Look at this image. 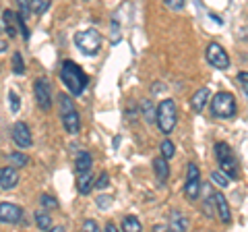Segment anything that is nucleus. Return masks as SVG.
<instances>
[{
  "mask_svg": "<svg viewBox=\"0 0 248 232\" xmlns=\"http://www.w3.org/2000/svg\"><path fill=\"white\" fill-rule=\"evenodd\" d=\"M60 79L73 96H81L83 89L87 87V75H85L83 68L79 65H75L73 60H64V63H62Z\"/></svg>",
  "mask_w": 248,
  "mask_h": 232,
  "instance_id": "f257e3e1",
  "label": "nucleus"
},
{
  "mask_svg": "<svg viewBox=\"0 0 248 232\" xmlns=\"http://www.w3.org/2000/svg\"><path fill=\"white\" fill-rule=\"evenodd\" d=\"M155 120H157V127L164 135H170L176 127V120H178V110H176V104L174 99H164L159 106H157V112H155Z\"/></svg>",
  "mask_w": 248,
  "mask_h": 232,
  "instance_id": "f03ea898",
  "label": "nucleus"
},
{
  "mask_svg": "<svg viewBox=\"0 0 248 232\" xmlns=\"http://www.w3.org/2000/svg\"><path fill=\"white\" fill-rule=\"evenodd\" d=\"M75 44L83 54L93 56V54H97L99 48H102V35L95 29H85V32H79L75 35Z\"/></svg>",
  "mask_w": 248,
  "mask_h": 232,
  "instance_id": "7ed1b4c3",
  "label": "nucleus"
},
{
  "mask_svg": "<svg viewBox=\"0 0 248 232\" xmlns=\"http://www.w3.org/2000/svg\"><path fill=\"white\" fill-rule=\"evenodd\" d=\"M211 112L217 118H232L236 114V99L230 91H219L211 99Z\"/></svg>",
  "mask_w": 248,
  "mask_h": 232,
  "instance_id": "20e7f679",
  "label": "nucleus"
},
{
  "mask_svg": "<svg viewBox=\"0 0 248 232\" xmlns=\"http://www.w3.org/2000/svg\"><path fill=\"white\" fill-rule=\"evenodd\" d=\"M215 156H217V160H219V166H221L223 172H226L230 179H236L238 176V162H236V156H234V151H232L230 145L217 143L215 145Z\"/></svg>",
  "mask_w": 248,
  "mask_h": 232,
  "instance_id": "39448f33",
  "label": "nucleus"
},
{
  "mask_svg": "<svg viewBox=\"0 0 248 232\" xmlns=\"http://www.w3.org/2000/svg\"><path fill=\"white\" fill-rule=\"evenodd\" d=\"M205 56H207V63L213 65L215 68H221V71H226V68L230 66V56H228V52L223 50L217 42H211V44L207 46Z\"/></svg>",
  "mask_w": 248,
  "mask_h": 232,
  "instance_id": "423d86ee",
  "label": "nucleus"
},
{
  "mask_svg": "<svg viewBox=\"0 0 248 232\" xmlns=\"http://www.w3.org/2000/svg\"><path fill=\"white\" fill-rule=\"evenodd\" d=\"M201 193V181H199V168L197 164H188V179H186V187H184V195L188 201L199 199Z\"/></svg>",
  "mask_w": 248,
  "mask_h": 232,
  "instance_id": "0eeeda50",
  "label": "nucleus"
},
{
  "mask_svg": "<svg viewBox=\"0 0 248 232\" xmlns=\"http://www.w3.org/2000/svg\"><path fill=\"white\" fill-rule=\"evenodd\" d=\"M33 91H35V99L40 104L42 110L48 112L52 108V94H50V83L46 79H37L33 85Z\"/></svg>",
  "mask_w": 248,
  "mask_h": 232,
  "instance_id": "6e6552de",
  "label": "nucleus"
},
{
  "mask_svg": "<svg viewBox=\"0 0 248 232\" xmlns=\"http://www.w3.org/2000/svg\"><path fill=\"white\" fill-rule=\"evenodd\" d=\"M21 218H23V210L19 205L9 203V201L0 203V222L2 224H17L21 222Z\"/></svg>",
  "mask_w": 248,
  "mask_h": 232,
  "instance_id": "1a4fd4ad",
  "label": "nucleus"
},
{
  "mask_svg": "<svg viewBox=\"0 0 248 232\" xmlns=\"http://www.w3.org/2000/svg\"><path fill=\"white\" fill-rule=\"evenodd\" d=\"M13 141L19 145V148H31V143H33V137H31L29 129L25 122H17V125L13 127Z\"/></svg>",
  "mask_w": 248,
  "mask_h": 232,
  "instance_id": "9d476101",
  "label": "nucleus"
},
{
  "mask_svg": "<svg viewBox=\"0 0 248 232\" xmlns=\"http://www.w3.org/2000/svg\"><path fill=\"white\" fill-rule=\"evenodd\" d=\"M19 184V172L15 166H6V168H0V187L2 189H15Z\"/></svg>",
  "mask_w": 248,
  "mask_h": 232,
  "instance_id": "9b49d317",
  "label": "nucleus"
},
{
  "mask_svg": "<svg viewBox=\"0 0 248 232\" xmlns=\"http://www.w3.org/2000/svg\"><path fill=\"white\" fill-rule=\"evenodd\" d=\"M62 125H64L66 133L77 135L81 131V118H79V112L75 110H68V112H62Z\"/></svg>",
  "mask_w": 248,
  "mask_h": 232,
  "instance_id": "f8f14e48",
  "label": "nucleus"
},
{
  "mask_svg": "<svg viewBox=\"0 0 248 232\" xmlns=\"http://www.w3.org/2000/svg\"><path fill=\"white\" fill-rule=\"evenodd\" d=\"M213 203H215L217 214H219V220L223 224H230L232 222V212H230V205H228V201L223 199L221 193H215L213 195Z\"/></svg>",
  "mask_w": 248,
  "mask_h": 232,
  "instance_id": "ddd939ff",
  "label": "nucleus"
},
{
  "mask_svg": "<svg viewBox=\"0 0 248 232\" xmlns=\"http://www.w3.org/2000/svg\"><path fill=\"white\" fill-rule=\"evenodd\" d=\"M153 170H155V176L161 184H166L168 176H170V166H168V160L161 156V158H155L153 160Z\"/></svg>",
  "mask_w": 248,
  "mask_h": 232,
  "instance_id": "4468645a",
  "label": "nucleus"
},
{
  "mask_svg": "<svg viewBox=\"0 0 248 232\" xmlns=\"http://www.w3.org/2000/svg\"><path fill=\"white\" fill-rule=\"evenodd\" d=\"M93 187H95V182H93L91 170H87V172H81L79 179H77V189H79L81 195H89Z\"/></svg>",
  "mask_w": 248,
  "mask_h": 232,
  "instance_id": "2eb2a0df",
  "label": "nucleus"
},
{
  "mask_svg": "<svg viewBox=\"0 0 248 232\" xmlns=\"http://www.w3.org/2000/svg\"><path fill=\"white\" fill-rule=\"evenodd\" d=\"M207 98H209V89L207 87H201L195 96L190 98V108L195 112H203V108L207 104Z\"/></svg>",
  "mask_w": 248,
  "mask_h": 232,
  "instance_id": "dca6fc26",
  "label": "nucleus"
},
{
  "mask_svg": "<svg viewBox=\"0 0 248 232\" xmlns=\"http://www.w3.org/2000/svg\"><path fill=\"white\" fill-rule=\"evenodd\" d=\"M2 19H4V27H6V33H9V37H15V35H17V29H19V25H17V13H13V11L6 9L2 13Z\"/></svg>",
  "mask_w": 248,
  "mask_h": 232,
  "instance_id": "f3484780",
  "label": "nucleus"
},
{
  "mask_svg": "<svg viewBox=\"0 0 248 232\" xmlns=\"http://www.w3.org/2000/svg\"><path fill=\"white\" fill-rule=\"evenodd\" d=\"M75 170H77V174L91 170V156H89L87 151H81L79 153V158H77V162H75Z\"/></svg>",
  "mask_w": 248,
  "mask_h": 232,
  "instance_id": "a211bd4d",
  "label": "nucleus"
},
{
  "mask_svg": "<svg viewBox=\"0 0 248 232\" xmlns=\"http://www.w3.org/2000/svg\"><path fill=\"white\" fill-rule=\"evenodd\" d=\"M186 228H188V220H186L180 212H174V214H172V230L184 232Z\"/></svg>",
  "mask_w": 248,
  "mask_h": 232,
  "instance_id": "6ab92c4d",
  "label": "nucleus"
},
{
  "mask_svg": "<svg viewBox=\"0 0 248 232\" xmlns=\"http://www.w3.org/2000/svg\"><path fill=\"white\" fill-rule=\"evenodd\" d=\"M52 0H31V13L33 15H44L50 9Z\"/></svg>",
  "mask_w": 248,
  "mask_h": 232,
  "instance_id": "aec40b11",
  "label": "nucleus"
},
{
  "mask_svg": "<svg viewBox=\"0 0 248 232\" xmlns=\"http://www.w3.org/2000/svg\"><path fill=\"white\" fill-rule=\"evenodd\" d=\"M141 110H143V118L147 120V122H153L155 120V108H153V104H151V99H143V104H141Z\"/></svg>",
  "mask_w": 248,
  "mask_h": 232,
  "instance_id": "412c9836",
  "label": "nucleus"
},
{
  "mask_svg": "<svg viewBox=\"0 0 248 232\" xmlns=\"http://www.w3.org/2000/svg\"><path fill=\"white\" fill-rule=\"evenodd\" d=\"M122 230H128V232H139L141 230V222H139L135 215H126L122 220Z\"/></svg>",
  "mask_w": 248,
  "mask_h": 232,
  "instance_id": "4be33fe9",
  "label": "nucleus"
},
{
  "mask_svg": "<svg viewBox=\"0 0 248 232\" xmlns=\"http://www.w3.org/2000/svg\"><path fill=\"white\" fill-rule=\"evenodd\" d=\"M35 224L40 226L42 230H50L52 228V220H50V215L46 214V212H37L35 214Z\"/></svg>",
  "mask_w": 248,
  "mask_h": 232,
  "instance_id": "5701e85b",
  "label": "nucleus"
},
{
  "mask_svg": "<svg viewBox=\"0 0 248 232\" xmlns=\"http://www.w3.org/2000/svg\"><path fill=\"white\" fill-rule=\"evenodd\" d=\"M27 162H29V160H27L25 153H17V151H15V153H11V156H9V164H11V166H15V168L25 166Z\"/></svg>",
  "mask_w": 248,
  "mask_h": 232,
  "instance_id": "b1692460",
  "label": "nucleus"
},
{
  "mask_svg": "<svg viewBox=\"0 0 248 232\" xmlns=\"http://www.w3.org/2000/svg\"><path fill=\"white\" fill-rule=\"evenodd\" d=\"M211 181H213L215 184H219V187L226 189L232 179H230V176H228L226 172H223V170H219V172H213V174H211Z\"/></svg>",
  "mask_w": 248,
  "mask_h": 232,
  "instance_id": "393cba45",
  "label": "nucleus"
},
{
  "mask_svg": "<svg viewBox=\"0 0 248 232\" xmlns=\"http://www.w3.org/2000/svg\"><path fill=\"white\" fill-rule=\"evenodd\" d=\"M174 153H176L174 143L170 141V139H166V141L161 143V156H164L166 160H170V158H174Z\"/></svg>",
  "mask_w": 248,
  "mask_h": 232,
  "instance_id": "a878e982",
  "label": "nucleus"
},
{
  "mask_svg": "<svg viewBox=\"0 0 248 232\" xmlns=\"http://www.w3.org/2000/svg\"><path fill=\"white\" fill-rule=\"evenodd\" d=\"M13 71L17 73V75H23V73H25V66H23V58H21V54H19V52H15V54H13Z\"/></svg>",
  "mask_w": 248,
  "mask_h": 232,
  "instance_id": "bb28decb",
  "label": "nucleus"
},
{
  "mask_svg": "<svg viewBox=\"0 0 248 232\" xmlns=\"http://www.w3.org/2000/svg\"><path fill=\"white\" fill-rule=\"evenodd\" d=\"M110 35H112V44H118L120 42V23H118V19H112Z\"/></svg>",
  "mask_w": 248,
  "mask_h": 232,
  "instance_id": "cd10ccee",
  "label": "nucleus"
},
{
  "mask_svg": "<svg viewBox=\"0 0 248 232\" xmlns=\"http://www.w3.org/2000/svg\"><path fill=\"white\" fill-rule=\"evenodd\" d=\"M9 99H11V112L17 114L19 112V106H21V99L17 96V91H9Z\"/></svg>",
  "mask_w": 248,
  "mask_h": 232,
  "instance_id": "c85d7f7f",
  "label": "nucleus"
},
{
  "mask_svg": "<svg viewBox=\"0 0 248 232\" xmlns=\"http://www.w3.org/2000/svg\"><path fill=\"white\" fill-rule=\"evenodd\" d=\"M40 203H42L44 207H48V210H54V207H58V201L54 199V197H50V195H42V197H40Z\"/></svg>",
  "mask_w": 248,
  "mask_h": 232,
  "instance_id": "c756f323",
  "label": "nucleus"
},
{
  "mask_svg": "<svg viewBox=\"0 0 248 232\" xmlns=\"http://www.w3.org/2000/svg\"><path fill=\"white\" fill-rule=\"evenodd\" d=\"M164 4L170 11H182L184 9V0H164Z\"/></svg>",
  "mask_w": 248,
  "mask_h": 232,
  "instance_id": "7c9ffc66",
  "label": "nucleus"
},
{
  "mask_svg": "<svg viewBox=\"0 0 248 232\" xmlns=\"http://www.w3.org/2000/svg\"><path fill=\"white\" fill-rule=\"evenodd\" d=\"M17 4H19V15L27 17L29 11H31V2H29V0H17Z\"/></svg>",
  "mask_w": 248,
  "mask_h": 232,
  "instance_id": "2f4dec72",
  "label": "nucleus"
},
{
  "mask_svg": "<svg viewBox=\"0 0 248 232\" xmlns=\"http://www.w3.org/2000/svg\"><path fill=\"white\" fill-rule=\"evenodd\" d=\"M108 182H110V176H108V172H102L99 174V179H97V182H95V187L97 189H106Z\"/></svg>",
  "mask_w": 248,
  "mask_h": 232,
  "instance_id": "473e14b6",
  "label": "nucleus"
},
{
  "mask_svg": "<svg viewBox=\"0 0 248 232\" xmlns=\"http://www.w3.org/2000/svg\"><path fill=\"white\" fill-rule=\"evenodd\" d=\"M97 205L102 207V210L110 207V205H112V197H110V195H99V197H97Z\"/></svg>",
  "mask_w": 248,
  "mask_h": 232,
  "instance_id": "72a5a7b5",
  "label": "nucleus"
},
{
  "mask_svg": "<svg viewBox=\"0 0 248 232\" xmlns=\"http://www.w3.org/2000/svg\"><path fill=\"white\" fill-rule=\"evenodd\" d=\"M238 81H240V85H242L244 87V91H246V96H248V71L244 73H238Z\"/></svg>",
  "mask_w": 248,
  "mask_h": 232,
  "instance_id": "f704fd0d",
  "label": "nucleus"
},
{
  "mask_svg": "<svg viewBox=\"0 0 248 232\" xmlns=\"http://www.w3.org/2000/svg\"><path fill=\"white\" fill-rule=\"evenodd\" d=\"M83 228H85V230H89V232H95V230H97V224L93 222V220H85Z\"/></svg>",
  "mask_w": 248,
  "mask_h": 232,
  "instance_id": "c9c22d12",
  "label": "nucleus"
},
{
  "mask_svg": "<svg viewBox=\"0 0 248 232\" xmlns=\"http://www.w3.org/2000/svg\"><path fill=\"white\" fill-rule=\"evenodd\" d=\"M106 230H108V232H118V230H116V226H114V224H108V226H106Z\"/></svg>",
  "mask_w": 248,
  "mask_h": 232,
  "instance_id": "e433bc0d",
  "label": "nucleus"
},
{
  "mask_svg": "<svg viewBox=\"0 0 248 232\" xmlns=\"http://www.w3.org/2000/svg\"><path fill=\"white\" fill-rule=\"evenodd\" d=\"M4 48H6V42H4V40H0V52H4Z\"/></svg>",
  "mask_w": 248,
  "mask_h": 232,
  "instance_id": "4c0bfd02",
  "label": "nucleus"
}]
</instances>
